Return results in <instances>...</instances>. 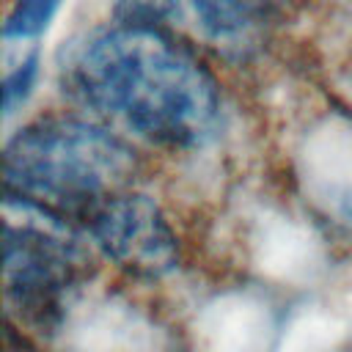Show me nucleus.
Instances as JSON below:
<instances>
[{"label": "nucleus", "instance_id": "nucleus-1", "mask_svg": "<svg viewBox=\"0 0 352 352\" xmlns=\"http://www.w3.org/2000/svg\"><path fill=\"white\" fill-rule=\"evenodd\" d=\"M66 82L82 104L165 148H198L220 124L214 77L165 30L118 22L94 30L74 50Z\"/></svg>", "mask_w": 352, "mask_h": 352}, {"label": "nucleus", "instance_id": "nucleus-2", "mask_svg": "<svg viewBox=\"0 0 352 352\" xmlns=\"http://www.w3.org/2000/svg\"><path fill=\"white\" fill-rule=\"evenodd\" d=\"M135 151L110 129L66 116L22 126L3 151L6 195L60 217H88L104 201L132 190Z\"/></svg>", "mask_w": 352, "mask_h": 352}, {"label": "nucleus", "instance_id": "nucleus-3", "mask_svg": "<svg viewBox=\"0 0 352 352\" xmlns=\"http://www.w3.org/2000/svg\"><path fill=\"white\" fill-rule=\"evenodd\" d=\"M82 253L66 217L6 195L3 206V283L8 302L36 324L58 316L63 294L80 275Z\"/></svg>", "mask_w": 352, "mask_h": 352}, {"label": "nucleus", "instance_id": "nucleus-4", "mask_svg": "<svg viewBox=\"0 0 352 352\" xmlns=\"http://www.w3.org/2000/svg\"><path fill=\"white\" fill-rule=\"evenodd\" d=\"M85 223L96 248L135 275L160 278L176 267V236L162 209L143 192L126 190L104 201Z\"/></svg>", "mask_w": 352, "mask_h": 352}, {"label": "nucleus", "instance_id": "nucleus-5", "mask_svg": "<svg viewBox=\"0 0 352 352\" xmlns=\"http://www.w3.org/2000/svg\"><path fill=\"white\" fill-rule=\"evenodd\" d=\"M275 0H182V16H190L192 28L223 50H245Z\"/></svg>", "mask_w": 352, "mask_h": 352}, {"label": "nucleus", "instance_id": "nucleus-6", "mask_svg": "<svg viewBox=\"0 0 352 352\" xmlns=\"http://www.w3.org/2000/svg\"><path fill=\"white\" fill-rule=\"evenodd\" d=\"M63 0H14L6 25H3V38L6 41H30L38 33L47 30L52 16L58 14Z\"/></svg>", "mask_w": 352, "mask_h": 352}, {"label": "nucleus", "instance_id": "nucleus-7", "mask_svg": "<svg viewBox=\"0 0 352 352\" xmlns=\"http://www.w3.org/2000/svg\"><path fill=\"white\" fill-rule=\"evenodd\" d=\"M113 16L118 25L165 30V25L182 19V0H116Z\"/></svg>", "mask_w": 352, "mask_h": 352}, {"label": "nucleus", "instance_id": "nucleus-8", "mask_svg": "<svg viewBox=\"0 0 352 352\" xmlns=\"http://www.w3.org/2000/svg\"><path fill=\"white\" fill-rule=\"evenodd\" d=\"M36 77H38V55L36 52L25 55L14 69L6 72V80H3V110H6V116H11L30 96Z\"/></svg>", "mask_w": 352, "mask_h": 352}]
</instances>
